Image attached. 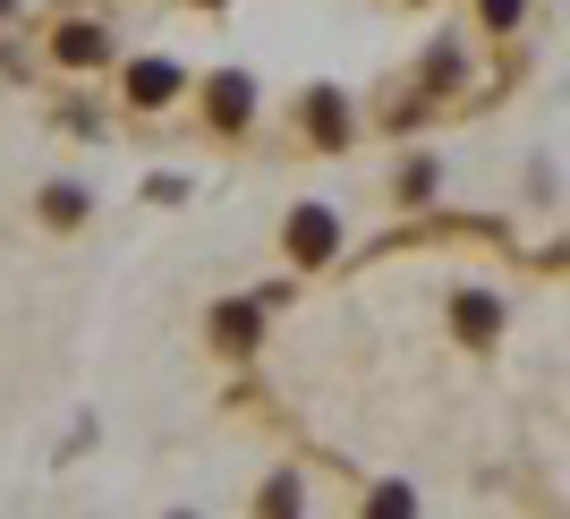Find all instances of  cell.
I'll return each instance as SVG.
<instances>
[{
  "label": "cell",
  "mask_w": 570,
  "mask_h": 519,
  "mask_svg": "<svg viewBox=\"0 0 570 519\" xmlns=\"http://www.w3.org/2000/svg\"><path fill=\"white\" fill-rule=\"evenodd\" d=\"M333 238H341V222L324 205H307L298 222H289V256H298V264H324V256H333Z\"/></svg>",
  "instance_id": "obj_1"
},
{
  "label": "cell",
  "mask_w": 570,
  "mask_h": 519,
  "mask_svg": "<svg viewBox=\"0 0 570 519\" xmlns=\"http://www.w3.org/2000/svg\"><path fill=\"white\" fill-rule=\"evenodd\" d=\"M247 102H256V86H247V77H222V86H214V119H222V128H238V119H247Z\"/></svg>",
  "instance_id": "obj_2"
},
{
  "label": "cell",
  "mask_w": 570,
  "mask_h": 519,
  "mask_svg": "<svg viewBox=\"0 0 570 519\" xmlns=\"http://www.w3.org/2000/svg\"><path fill=\"white\" fill-rule=\"evenodd\" d=\"M128 95H137V102H170V95H179V77H170L163 60H145V69L128 77Z\"/></svg>",
  "instance_id": "obj_3"
},
{
  "label": "cell",
  "mask_w": 570,
  "mask_h": 519,
  "mask_svg": "<svg viewBox=\"0 0 570 519\" xmlns=\"http://www.w3.org/2000/svg\"><path fill=\"white\" fill-rule=\"evenodd\" d=\"M214 332L230 341V350H247V341H256V307H222V315H214Z\"/></svg>",
  "instance_id": "obj_4"
},
{
  "label": "cell",
  "mask_w": 570,
  "mask_h": 519,
  "mask_svg": "<svg viewBox=\"0 0 570 519\" xmlns=\"http://www.w3.org/2000/svg\"><path fill=\"white\" fill-rule=\"evenodd\" d=\"M60 60H102V35L95 26H69V35H60Z\"/></svg>",
  "instance_id": "obj_5"
},
{
  "label": "cell",
  "mask_w": 570,
  "mask_h": 519,
  "mask_svg": "<svg viewBox=\"0 0 570 519\" xmlns=\"http://www.w3.org/2000/svg\"><path fill=\"white\" fill-rule=\"evenodd\" d=\"M460 332H494V298H460Z\"/></svg>",
  "instance_id": "obj_6"
},
{
  "label": "cell",
  "mask_w": 570,
  "mask_h": 519,
  "mask_svg": "<svg viewBox=\"0 0 570 519\" xmlns=\"http://www.w3.org/2000/svg\"><path fill=\"white\" fill-rule=\"evenodd\" d=\"M43 213H51V222H77V213H86V196H77V188H51Z\"/></svg>",
  "instance_id": "obj_7"
},
{
  "label": "cell",
  "mask_w": 570,
  "mask_h": 519,
  "mask_svg": "<svg viewBox=\"0 0 570 519\" xmlns=\"http://www.w3.org/2000/svg\"><path fill=\"white\" fill-rule=\"evenodd\" d=\"M485 18H494V26H511V18H520V0H485Z\"/></svg>",
  "instance_id": "obj_8"
}]
</instances>
